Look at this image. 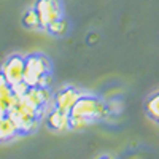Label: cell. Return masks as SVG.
I'll use <instances>...</instances> for the list:
<instances>
[{
	"label": "cell",
	"mask_w": 159,
	"mask_h": 159,
	"mask_svg": "<svg viewBox=\"0 0 159 159\" xmlns=\"http://www.w3.org/2000/svg\"><path fill=\"white\" fill-rule=\"evenodd\" d=\"M69 115H70L69 129L84 130L92 124L107 119L110 115V105L107 100L97 94L81 92V96L78 97Z\"/></svg>",
	"instance_id": "cell-1"
},
{
	"label": "cell",
	"mask_w": 159,
	"mask_h": 159,
	"mask_svg": "<svg viewBox=\"0 0 159 159\" xmlns=\"http://www.w3.org/2000/svg\"><path fill=\"white\" fill-rule=\"evenodd\" d=\"M7 115L13 119V123L16 124L21 137L34 134L43 121V115L38 110H35L34 107H30L27 102H24L19 96L13 97V102L10 105Z\"/></svg>",
	"instance_id": "cell-2"
},
{
	"label": "cell",
	"mask_w": 159,
	"mask_h": 159,
	"mask_svg": "<svg viewBox=\"0 0 159 159\" xmlns=\"http://www.w3.org/2000/svg\"><path fill=\"white\" fill-rule=\"evenodd\" d=\"M52 80V64L43 52L25 56L24 83L27 86H49Z\"/></svg>",
	"instance_id": "cell-3"
},
{
	"label": "cell",
	"mask_w": 159,
	"mask_h": 159,
	"mask_svg": "<svg viewBox=\"0 0 159 159\" xmlns=\"http://www.w3.org/2000/svg\"><path fill=\"white\" fill-rule=\"evenodd\" d=\"M30 107L38 110L45 116V113L52 107V91L49 86H27L24 94L19 96Z\"/></svg>",
	"instance_id": "cell-4"
},
{
	"label": "cell",
	"mask_w": 159,
	"mask_h": 159,
	"mask_svg": "<svg viewBox=\"0 0 159 159\" xmlns=\"http://www.w3.org/2000/svg\"><path fill=\"white\" fill-rule=\"evenodd\" d=\"M24 67H25V56L11 54L3 61L2 67H0V73L3 75V78L11 88H15L16 84L24 81Z\"/></svg>",
	"instance_id": "cell-5"
},
{
	"label": "cell",
	"mask_w": 159,
	"mask_h": 159,
	"mask_svg": "<svg viewBox=\"0 0 159 159\" xmlns=\"http://www.w3.org/2000/svg\"><path fill=\"white\" fill-rule=\"evenodd\" d=\"M34 10L37 11L43 30L49 22L56 21V19H59V18H62L65 15L62 0H35Z\"/></svg>",
	"instance_id": "cell-6"
},
{
	"label": "cell",
	"mask_w": 159,
	"mask_h": 159,
	"mask_svg": "<svg viewBox=\"0 0 159 159\" xmlns=\"http://www.w3.org/2000/svg\"><path fill=\"white\" fill-rule=\"evenodd\" d=\"M81 96V91L75 86H64L61 89H57L56 92H52V107H57L64 111L70 113L72 107L75 105V102L78 100V97Z\"/></svg>",
	"instance_id": "cell-7"
},
{
	"label": "cell",
	"mask_w": 159,
	"mask_h": 159,
	"mask_svg": "<svg viewBox=\"0 0 159 159\" xmlns=\"http://www.w3.org/2000/svg\"><path fill=\"white\" fill-rule=\"evenodd\" d=\"M69 121H70V115L67 111L57 108V107H51L43 116L45 126L52 132L67 130L69 129Z\"/></svg>",
	"instance_id": "cell-8"
},
{
	"label": "cell",
	"mask_w": 159,
	"mask_h": 159,
	"mask_svg": "<svg viewBox=\"0 0 159 159\" xmlns=\"http://www.w3.org/2000/svg\"><path fill=\"white\" fill-rule=\"evenodd\" d=\"M21 137L19 132H18V127L16 124L13 123V119L5 113L0 116V143H7V142H11Z\"/></svg>",
	"instance_id": "cell-9"
},
{
	"label": "cell",
	"mask_w": 159,
	"mask_h": 159,
	"mask_svg": "<svg viewBox=\"0 0 159 159\" xmlns=\"http://www.w3.org/2000/svg\"><path fill=\"white\" fill-rule=\"evenodd\" d=\"M45 30L49 35L56 37V38H62V37H65V35L70 32V22H69V19L65 18V15H64L62 18L49 22L46 27H45Z\"/></svg>",
	"instance_id": "cell-10"
},
{
	"label": "cell",
	"mask_w": 159,
	"mask_h": 159,
	"mask_svg": "<svg viewBox=\"0 0 159 159\" xmlns=\"http://www.w3.org/2000/svg\"><path fill=\"white\" fill-rule=\"evenodd\" d=\"M143 110L151 121L159 126V91L153 92L147 97V100L143 103Z\"/></svg>",
	"instance_id": "cell-11"
},
{
	"label": "cell",
	"mask_w": 159,
	"mask_h": 159,
	"mask_svg": "<svg viewBox=\"0 0 159 159\" xmlns=\"http://www.w3.org/2000/svg\"><path fill=\"white\" fill-rule=\"evenodd\" d=\"M13 97H15L13 88L7 83V80L3 78V75L0 73V108H2L5 113L10 108V105L13 102Z\"/></svg>",
	"instance_id": "cell-12"
},
{
	"label": "cell",
	"mask_w": 159,
	"mask_h": 159,
	"mask_svg": "<svg viewBox=\"0 0 159 159\" xmlns=\"http://www.w3.org/2000/svg\"><path fill=\"white\" fill-rule=\"evenodd\" d=\"M21 22H22L24 27L29 29V30H43L42 22H40L38 15H37V11L34 10V7H32V8H27V10L24 11Z\"/></svg>",
	"instance_id": "cell-13"
},
{
	"label": "cell",
	"mask_w": 159,
	"mask_h": 159,
	"mask_svg": "<svg viewBox=\"0 0 159 159\" xmlns=\"http://www.w3.org/2000/svg\"><path fill=\"white\" fill-rule=\"evenodd\" d=\"M97 159H116V157H113V156H110V154H103V156H100V157H97Z\"/></svg>",
	"instance_id": "cell-14"
},
{
	"label": "cell",
	"mask_w": 159,
	"mask_h": 159,
	"mask_svg": "<svg viewBox=\"0 0 159 159\" xmlns=\"http://www.w3.org/2000/svg\"><path fill=\"white\" fill-rule=\"evenodd\" d=\"M2 115H5V111H3L2 108H0V116H2Z\"/></svg>",
	"instance_id": "cell-15"
}]
</instances>
